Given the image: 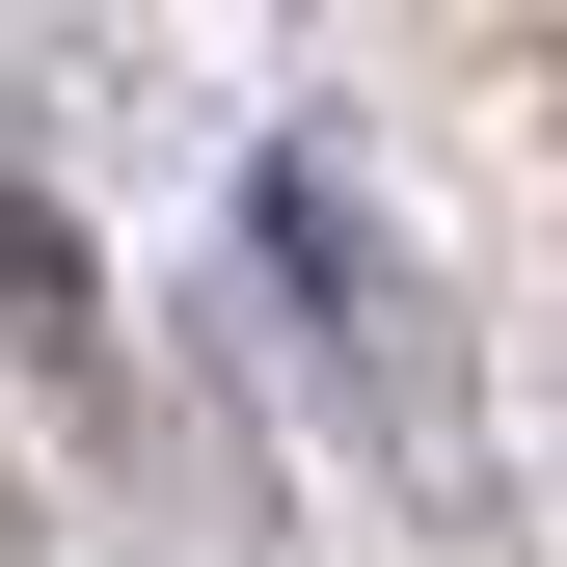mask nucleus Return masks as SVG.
Returning a JSON list of instances; mask_svg holds the SVG:
<instances>
[{"label":"nucleus","instance_id":"1","mask_svg":"<svg viewBox=\"0 0 567 567\" xmlns=\"http://www.w3.org/2000/svg\"><path fill=\"white\" fill-rule=\"evenodd\" d=\"M244 217H270V298H298V324L351 351V379H379V405H405V433H460V351H433V298H405V270H379V244H351V189H324V163H270V189H244Z\"/></svg>","mask_w":567,"mask_h":567},{"label":"nucleus","instance_id":"2","mask_svg":"<svg viewBox=\"0 0 567 567\" xmlns=\"http://www.w3.org/2000/svg\"><path fill=\"white\" fill-rule=\"evenodd\" d=\"M0 298H28V351H82V244H54L28 189H0Z\"/></svg>","mask_w":567,"mask_h":567}]
</instances>
